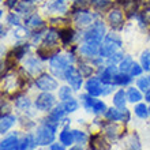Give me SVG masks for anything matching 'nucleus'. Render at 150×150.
<instances>
[{
	"mask_svg": "<svg viewBox=\"0 0 150 150\" xmlns=\"http://www.w3.org/2000/svg\"><path fill=\"white\" fill-rule=\"evenodd\" d=\"M57 126H59L57 120H55L52 117L47 119L42 126L37 128V132H36L37 145H40V146L52 145L53 141H55V132L57 130Z\"/></svg>",
	"mask_w": 150,
	"mask_h": 150,
	"instance_id": "obj_1",
	"label": "nucleus"
},
{
	"mask_svg": "<svg viewBox=\"0 0 150 150\" xmlns=\"http://www.w3.org/2000/svg\"><path fill=\"white\" fill-rule=\"evenodd\" d=\"M71 63H74V55L72 53H68L66 56L62 55H55L53 57H51V71L59 76L60 79H64L66 76V71L68 70V67L71 66Z\"/></svg>",
	"mask_w": 150,
	"mask_h": 150,
	"instance_id": "obj_2",
	"label": "nucleus"
},
{
	"mask_svg": "<svg viewBox=\"0 0 150 150\" xmlns=\"http://www.w3.org/2000/svg\"><path fill=\"white\" fill-rule=\"evenodd\" d=\"M120 47H122L120 37L115 33H111L105 37L103 45L100 47V55L104 56V57H111L113 53H116L120 49Z\"/></svg>",
	"mask_w": 150,
	"mask_h": 150,
	"instance_id": "obj_3",
	"label": "nucleus"
},
{
	"mask_svg": "<svg viewBox=\"0 0 150 150\" xmlns=\"http://www.w3.org/2000/svg\"><path fill=\"white\" fill-rule=\"evenodd\" d=\"M105 36V25L103 22H94L91 25L89 30L86 32L85 34V42H89V44H93V45H101L103 42V38Z\"/></svg>",
	"mask_w": 150,
	"mask_h": 150,
	"instance_id": "obj_4",
	"label": "nucleus"
},
{
	"mask_svg": "<svg viewBox=\"0 0 150 150\" xmlns=\"http://www.w3.org/2000/svg\"><path fill=\"white\" fill-rule=\"evenodd\" d=\"M36 86L42 91H52L57 89V81L49 74H41L36 79Z\"/></svg>",
	"mask_w": 150,
	"mask_h": 150,
	"instance_id": "obj_5",
	"label": "nucleus"
},
{
	"mask_svg": "<svg viewBox=\"0 0 150 150\" xmlns=\"http://www.w3.org/2000/svg\"><path fill=\"white\" fill-rule=\"evenodd\" d=\"M94 19H96L94 14H91L90 11H86V10H82V8L74 14V22L76 23V26H81V28L93 25Z\"/></svg>",
	"mask_w": 150,
	"mask_h": 150,
	"instance_id": "obj_6",
	"label": "nucleus"
},
{
	"mask_svg": "<svg viewBox=\"0 0 150 150\" xmlns=\"http://www.w3.org/2000/svg\"><path fill=\"white\" fill-rule=\"evenodd\" d=\"M55 103H56L55 96H52L51 93L45 91V93L40 94L38 97L36 98L34 105H36V108L37 109H40V111H49V109L55 105Z\"/></svg>",
	"mask_w": 150,
	"mask_h": 150,
	"instance_id": "obj_7",
	"label": "nucleus"
},
{
	"mask_svg": "<svg viewBox=\"0 0 150 150\" xmlns=\"http://www.w3.org/2000/svg\"><path fill=\"white\" fill-rule=\"evenodd\" d=\"M64 79H67L68 85L71 86L72 90H79L81 86H82V74H81L78 70H75L72 66H70L68 70L66 71Z\"/></svg>",
	"mask_w": 150,
	"mask_h": 150,
	"instance_id": "obj_8",
	"label": "nucleus"
},
{
	"mask_svg": "<svg viewBox=\"0 0 150 150\" xmlns=\"http://www.w3.org/2000/svg\"><path fill=\"white\" fill-rule=\"evenodd\" d=\"M101 79L100 78H89V81L85 85V89H86L87 94L93 96V97H97V96L103 94V89L104 85H101Z\"/></svg>",
	"mask_w": 150,
	"mask_h": 150,
	"instance_id": "obj_9",
	"label": "nucleus"
},
{
	"mask_svg": "<svg viewBox=\"0 0 150 150\" xmlns=\"http://www.w3.org/2000/svg\"><path fill=\"white\" fill-rule=\"evenodd\" d=\"M123 21H124V16H123L122 10L119 8H112L109 14H108V22L111 23L112 28H120L123 25Z\"/></svg>",
	"mask_w": 150,
	"mask_h": 150,
	"instance_id": "obj_10",
	"label": "nucleus"
},
{
	"mask_svg": "<svg viewBox=\"0 0 150 150\" xmlns=\"http://www.w3.org/2000/svg\"><path fill=\"white\" fill-rule=\"evenodd\" d=\"M91 150H109V143L103 138V135H93L90 138Z\"/></svg>",
	"mask_w": 150,
	"mask_h": 150,
	"instance_id": "obj_11",
	"label": "nucleus"
},
{
	"mask_svg": "<svg viewBox=\"0 0 150 150\" xmlns=\"http://www.w3.org/2000/svg\"><path fill=\"white\" fill-rule=\"evenodd\" d=\"M116 67H115V64H111V66H108L107 68H104L101 75H100V79L103 81V83H107V85H112L113 83V79L116 76Z\"/></svg>",
	"mask_w": 150,
	"mask_h": 150,
	"instance_id": "obj_12",
	"label": "nucleus"
},
{
	"mask_svg": "<svg viewBox=\"0 0 150 150\" xmlns=\"http://www.w3.org/2000/svg\"><path fill=\"white\" fill-rule=\"evenodd\" d=\"M18 145H19V139H18L16 134L10 135V137L1 141L0 150H18Z\"/></svg>",
	"mask_w": 150,
	"mask_h": 150,
	"instance_id": "obj_13",
	"label": "nucleus"
},
{
	"mask_svg": "<svg viewBox=\"0 0 150 150\" xmlns=\"http://www.w3.org/2000/svg\"><path fill=\"white\" fill-rule=\"evenodd\" d=\"M79 51L82 53L83 56L86 57H94V56L100 55V47L98 45H93V44H89V42H85L82 47L79 48Z\"/></svg>",
	"mask_w": 150,
	"mask_h": 150,
	"instance_id": "obj_14",
	"label": "nucleus"
},
{
	"mask_svg": "<svg viewBox=\"0 0 150 150\" xmlns=\"http://www.w3.org/2000/svg\"><path fill=\"white\" fill-rule=\"evenodd\" d=\"M15 122H16L15 116H12V115H3L1 116V122H0V132L1 134L7 132L15 124Z\"/></svg>",
	"mask_w": 150,
	"mask_h": 150,
	"instance_id": "obj_15",
	"label": "nucleus"
},
{
	"mask_svg": "<svg viewBox=\"0 0 150 150\" xmlns=\"http://www.w3.org/2000/svg\"><path fill=\"white\" fill-rule=\"evenodd\" d=\"M104 115L111 122H120L124 119V109L120 111V108H111V109H107V112Z\"/></svg>",
	"mask_w": 150,
	"mask_h": 150,
	"instance_id": "obj_16",
	"label": "nucleus"
},
{
	"mask_svg": "<svg viewBox=\"0 0 150 150\" xmlns=\"http://www.w3.org/2000/svg\"><path fill=\"white\" fill-rule=\"evenodd\" d=\"M37 145L36 137L33 135H26L25 138H22L19 141V145H18V150H28V149H33V147Z\"/></svg>",
	"mask_w": 150,
	"mask_h": 150,
	"instance_id": "obj_17",
	"label": "nucleus"
},
{
	"mask_svg": "<svg viewBox=\"0 0 150 150\" xmlns=\"http://www.w3.org/2000/svg\"><path fill=\"white\" fill-rule=\"evenodd\" d=\"M59 38L63 42V45H70L72 42V40L75 38V32L70 28L63 29V30L59 32Z\"/></svg>",
	"mask_w": 150,
	"mask_h": 150,
	"instance_id": "obj_18",
	"label": "nucleus"
},
{
	"mask_svg": "<svg viewBox=\"0 0 150 150\" xmlns=\"http://www.w3.org/2000/svg\"><path fill=\"white\" fill-rule=\"evenodd\" d=\"M127 94L124 93V90H117L113 96V105L116 108L124 109L126 108V103H127Z\"/></svg>",
	"mask_w": 150,
	"mask_h": 150,
	"instance_id": "obj_19",
	"label": "nucleus"
},
{
	"mask_svg": "<svg viewBox=\"0 0 150 150\" xmlns=\"http://www.w3.org/2000/svg\"><path fill=\"white\" fill-rule=\"evenodd\" d=\"M59 139H60V142L63 143L64 146H71L72 143L75 142V139H74V132H72V131H70L68 128H64V130L60 132Z\"/></svg>",
	"mask_w": 150,
	"mask_h": 150,
	"instance_id": "obj_20",
	"label": "nucleus"
},
{
	"mask_svg": "<svg viewBox=\"0 0 150 150\" xmlns=\"http://www.w3.org/2000/svg\"><path fill=\"white\" fill-rule=\"evenodd\" d=\"M25 68H26L28 72L34 75V74L41 71V64H40V62L36 59V57H30V59H28L26 64H25Z\"/></svg>",
	"mask_w": 150,
	"mask_h": 150,
	"instance_id": "obj_21",
	"label": "nucleus"
},
{
	"mask_svg": "<svg viewBox=\"0 0 150 150\" xmlns=\"http://www.w3.org/2000/svg\"><path fill=\"white\" fill-rule=\"evenodd\" d=\"M57 38H59V32L56 29H49L44 36V42H45V45H52L53 47L56 41H57Z\"/></svg>",
	"mask_w": 150,
	"mask_h": 150,
	"instance_id": "obj_22",
	"label": "nucleus"
},
{
	"mask_svg": "<svg viewBox=\"0 0 150 150\" xmlns=\"http://www.w3.org/2000/svg\"><path fill=\"white\" fill-rule=\"evenodd\" d=\"M42 19H41V16L37 15V14H33V15H30L26 19V26L30 29H40V28H42Z\"/></svg>",
	"mask_w": 150,
	"mask_h": 150,
	"instance_id": "obj_23",
	"label": "nucleus"
},
{
	"mask_svg": "<svg viewBox=\"0 0 150 150\" xmlns=\"http://www.w3.org/2000/svg\"><path fill=\"white\" fill-rule=\"evenodd\" d=\"M124 150H142V147H141V142H139V138L135 134H132L130 138L127 139V143H126Z\"/></svg>",
	"mask_w": 150,
	"mask_h": 150,
	"instance_id": "obj_24",
	"label": "nucleus"
},
{
	"mask_svg": "<svg viewBox=\"0 0 150 150\" xmlns=\"http://www.w3.org/2000/svg\"><path fill=\"white\" fill-rule=\"evenodd\" d=\"M131 76L130 74H127V72H120V74H116L113 79V83L115 85H119V86H126L128 83L131 82Z\"/></svg>",
	"mask_w": 150,
	"mask_h": 150,
	"instance_id": "obj_25",
	"label": "nucleus"
},
{
	"mask_svg": "<svg viewBox=\"0 0 150 150\" xmlns=\"http://www.w3.org/2000/svg\"><path fill=\"white\" fill-rule=\"evenodd\" d=\"M127 98H128V101H130V103L135 104V103H139V101L142 100V94H141L139 89L130 87V89H128V91H127Z\"/></svg>",
	"mask_w": 150,
	"mask_h": 150,
	"instance_id": "obj_26",
	"label": "nucleus"
},
{
	"mask_svg": "<svg viewBox=\"0 0 150 150\" xmlns=\"http://www.w3.org/2000/svg\"><path fill=\"white\" fill-rule=\"evenodd\" d=\"M132 64H134V62H132V57H131V56H126L124 59L120 60L119 70H120V72H130L131 67H132Z\"/></svg>",
	"mask_w": 150,
	"mask_h": 150,
	"instance_id": "obj_27",
	"label": "nucleus"
},
{
	"mask_svg": "<svg viewBox=\"0 0 150 150\" xmlns=\"http://www.w3.org/2000/svg\"><path fill=\"white\" fill-rule=\"evenodd\" d=\"M81 100H82V105L85 107L86 111H91V109H93V105H94L96 101H97V100H96L93 96H90V94L81 96Z\"/></svg>",
	"mask_w": 150,
	"mask_h": 150,
	"instance_id": "obj_28",
	"label": "nucleus"
},
{
	"mask_svg": "<svg viewBox=\"0 0 150 150\" xmlns=\"http://www.w3.org/2000/svg\"><path fill=\"white\" fill-rule=\"evenodd\" d=\"M62 104H63L66 113H72V112H75L76 109H78V107H79L78 101L74 100V98H70V100H67V101H63Z\"/></svg>",
	"mask_w": 150,
	"mask_h": 150,
	"instance_id": "obj_29",
	"label": "nucleus"
},
{
	"mask_svg": "<svg viewBox=\"0 0 150 150\" xmlns=\"http://www.w3.org/2000/svg\"><path fill=\"white\" fill-rule=\"evenodd\" d=\"M64 115H66L64 107H63V104H60V105L55 107V108H53V109L51 111V113H49V117L55 119V120H57V122H59L60 119H63Z\"/></svg>",
	"mask_w": 150,
	"mask_h": 150,
	"instance_id": "obj_30",
	"label": "nucleus"
},
{
	"mask_svg": "<svg viewBox=\"0 0 150 150\" xmlns=\"http://www.w3.org/2000/svg\"><path fill=\"white\" fill-rule=\"evenodd\" d=\"M29 51V44H21V45H18V47L12 51V55L14 57H16V59H22L25 55H26V52Z\"/></svg>",
	"mask_w": 150,
	"mask_h": 150,
	"instance_id": "obj_31",
	"label": "nucleus"
},
{
	"mask_svg": "<svg viewBox=\"0 0 150 150\" xmlns=\"http://www.w3.org/2000/svg\"><path fill=\"white\" fill-rule=\"evenodd\" d=\"M134 112H135V115L141 119H146L150 115L149 113V108H147L145 104H138V105L134 108Z\"/></svg>",
	"mask_w": 150,
	"mask_h": 150,
	"instance_id": "obj_32",
	"label": "nucleus"
},
{
	"mask_svg": "<svg viewBox=\"0 0 150 150\" xmlns=\"http://www.w3.org/2000/svg\"><path fill=\"white\" fill-rule=\"evenodd\" d=\"M141 64H142L143 70H150V49L142 52V56H141Z\"/></svg>",
	"mask_w": 150,
	"mask_h": 150,
	"instance_id": "obj_33",
	"label": "nucleus"
},
{
	"mask_svg": "<svg viewBox=\"0 0 150 150\" xmlns=\"http://www.w3.org/2000/svg\"><path fill=\"white\" fill-rule=\"evenodd\" d=\"M59 98L62 101H67V100L72 98L71 97V89L68 86H63L59 89Z\"/></svg>",
	"mask_w": 150,
	"mask_h": 150,
	"instance_id": "obj_34",
	"label": "nucleus"
},
{
	"mask_svg": "<svg viewBox=\"0 0 150 150\" xmlns=\"http://www.w3.org/2000/svg\"><path fill=\"white\" fill-rule=\"evenodd\" d=\"M15 105H16V108H19V109H26V108L30 107V100H29L28 97H25V96H21V97L16 98Z\"/></svg>",
	"mask_w": 150,
	"mask_h": 150,
	"instance_id": "obj_35",
	"label": "nucleus"
},
{
	"mask_svg": "<svg viewBox=\"0 0 150 150\" xmlns=\"http://www.w3.org/2000/svg\"><path fill=\"white\" fill-rule=\"evenodd\" d=\"M138 89L139 90H143L145 93H146L147 90H150V76L149 78L143 76V78L138 79Z\"/></svg>",
	"mask_w": 150,
	"mask_h": 150,
	"instance_id": "obj_36",
	"label": "nucleus"
},
{
	"mask_svg": "<svg viewBox=\"0 0 150 150\" xmlns=\"http://www.w3.org/2000/svg\"><path fill=\"white\" fill-rule=\"evenodd\" d=\"M74 139L75 142L79 143V145H82V143H86L87 141V135L83 132V131H79V130H74Z\"/></svg>",
	"mask_w": 150,
	"mask_h": 150,
	"instance_id": "obj_37",
	"label": "nucleus"
},
{
	"mask_svg": "<svg viewBox=\"0 0 150 150\" xmlns=\"http://www.w3.org/2000/svg\"><path fill=\"white\" fill-rule=\"evenodd\" d=\"M78 71L82 74V76H90L91 72H93V67L90 64H86V63H79V68Z\"/></svg>",
	"mask_w": 150,
	"mask_h": 150,
	"instance_id": "obj_38",
	"label": "nucleus"
},
{
	"mask_svg": "<svg viewBox=\"0 0 150 150\" xmlns=\"http://www.w3.org/2000/svg\"><path fill=\"white\" fill-rule=\"evenodd\" d=\"M91 111L94 112L96 115H98V113H105L107 112V105H105V103L104 101H96V104L93 105V109Z\"/></svg>",
	"mask_w": 150,
	"mask_h": 150,
	"instance_id": "obj_39",
	"label": "nucleus"
},
{
	"mask_svg": "<svg viewBox=\"0 0 150 150\" xmlns=\"http://www.w3.org/2000/svg\"><path fill=\"white\" fill-rule=\"evenodd\" d=\"M33 6V0H23V1H21L19 6L16 7V11L18 12H28L30 10V7Z\"/></svg>",
	"mask_w": 150,
	"mask_h": 150,
	"instance_id": "obj_40",
	"label": "nucleus"
},
{
	"mask_svg": "<svg viewBox=\"0 0 150 150\" xmlns=\"http://www.w3.org/2000/svg\"><path fill=\"white\" fill-rule=\"evenodd\" d=\"M117 131H119V127L116 126V124H113V123L105 127V132H107L111 138H116V137H117Z\"/></svg>",
	"mask_w": 150,
	"mask_h": 150,
	"instance_id": "obj_41",
	"label": "nucleus"
},
{
	"mask_svg": "<svg viewBox=\"0 0 150 150\" xmlns=\"http://www.w3.org/2000/svg\"><path fill=\"white\" fill-rule=\"evenodd\" d=\"M142 70H143L142 66H139L138 63H134L132 67H131V70H130V75L132 78H134V76H138V75L142 74Z\"/></svg>",
	"mask_w": 150,
	"mask_h": 150,
	"instance_id": "obj_42",
	"label": "nucleus"
},
{
	"mask_svg": "<svg viewBox=\"0 0 150 150\" xmlns=\"http://www.w3.org/2000/svg\"><path fill=\"white\" fill-rule=\"evenodd\" d=\"M7 22L10 25H12V26H19V18L12 12V14H8L7 16Z\"/></svg>",
	"mask_w": 150,
	"mask_h": 150,
	"instance_id": "obj_43",
	"label": "nucleus"
},
{
	"mask_svg": "<svg viewBox=\"0 0 150 150\" xmlns=\"http://www.w3.org/2000/svg\"><path fill=\"white\" fill-rule=\"evenodd\" d=\"M15 34H16V37H18V38H23L25 34L28 36V29H26V28H18V29H16V32H15Z\"/></svg>",
	"mask_w": 150,
	"mask_h": 150,
	"instance_id": "obj_44",
	"label": "nucleus"
},
{
	"mask_svg": "<svg viewBox=\"0 0 150 150\" xmlns=\"http://www.w3.org/2000/svg\"><path fill=\"white\" fill-rule=\"evenodd\" d=\"M51 150H66V149H64L63 143L60 142V143H52V145H51Z\"/></svg>",
	"mask_w": 150,
	"mask_h": 150,
	"instance_id": "obj_45",
	"label": "nucleus"
},
{
	"mask_svg": "<svg viewBox=\"0 0 150 150\" xmlns=\"http://www.w3.org/2000/svg\"><path fill=\"white\" fill-rule=\"evenodd\" d=\"M7 7L12 8V7H15V4H16V0H7Z\"/></svg>",
	"mask_w": 150,
	"mask_h": 150,
	"instance_id": "obj_46",
	"label": "nucleus"
},
{
	"mask_svg": "<svg viewBox=\"0 0 150 150\" xmlns=\"http://www.w3.org/2000/svg\"><path fill=\"white\" fill-rule=\"evenodd\" d=\"M143 16H145V19H146V21H150V7L147 8L145 12H143Z\"/></svg>",
	"mask_w": 150,
	"mask_h": 150,
	"instance_id": "obj_47",
	"label": "nucleus"
},
{
	"mask_svg": "<svg viewBox=\"0 0 150 150\" xmlns=\"http://www.w3.org/2000/svg\"><path fill=\"white\" fill-rule=\"evenodd\" d=\"M145 100H146L147 103H150V90L146 91V94H145Z\"/></svg>",
	"mask_w": 150,
	"mask_h": 150,
	"instance_id": "obj_48",
	"label": "nucleus"
},
{
	"mask_svg": "<svg viewBox=\"0 0 150 150\" xmlns=\"http://www.w3.org/2000/svg\"><path fill=\"white\" fill-rule=\"evenodd\" d=\"M122 4H127V3H131V1H135V0H119Z\"/></svg>",
	"mask_w": 150,
	"mask_h": 150,
	"instance_id": "obj_49",
	"label": "nucleus"
},
{
	"mask_svg": "<svg viewBox=\"0 0 150 150\" xmlns=\"http://www.w3.org/2000/svg\"><path fill=\"white\" fill-rule=\"evenodd\" d=\"M71 150H82V147H81V146H76V147H72Z\"/></svg>",
	"mask_w": 150,
	"mask_h": 150,
	"instance_id": "obj_50",
	"label": "nucleus"
},
{
	"mask_svg": "<svg viewBox=\"0 0 150 150\" xmlns=\"http://www.w3.org/2000/svg\"><path fill=\"white\" fill-rule=\"evenodd\" d=\"M56 1H66V0H56Z\"/></svg>",
	"mask_w": 150,
	"mask_h": 150,
	"instance_id": "obj_51",
	"label": "nucleus"
},
{
	"mask_svg": "<svg viewBox=\"0 0 150 150\" xmlns=\"http://www.w3.org/2000/svg\"><path fill=\"white\" fill-rule=\"evenodd\" d=\"M149 113H150V107H149Z\"/></svg>",
	"mask_w": 150,
	"mask_h": 150,
	"instance_id": "obj_52",
	"label": "nucleus"
}]
</instances>
